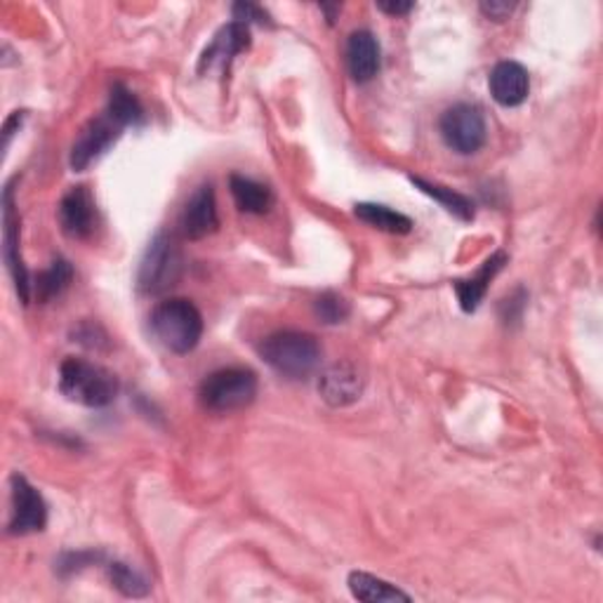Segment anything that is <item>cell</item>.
Wrapping results in <instances>:
<instances>
[{
	"label": "cell",
	"instance_id": "cell-1",
	"mask_svg": "<svg viewBox=\"0 0 603 603\" xmlns=\"http://www.w3.org/2000/svg\"><path fill=\"white\" fill-rule=\"evenodd\" d=\"M262 361L291 380H305L321 364V344L309 333L299 330H281L260 344Z\"/></svg>",
	"mask_w": 603,
	"mask_h": 603
},
{
	"label": "cell",
	"instance_id": "cell-2",
	"mask_svg": "<svg viewBox=\"0 0 603 603\" xmlns=\"http://www.w3.org/2000/svg\"><path fill=\"white\" fill-rule=\"evenodd\" d=\"M60 392L85 408H104L119 396V380L111 370L85 361V358H66L60 366Z\"/></svg>",
	"mask_w": 603,
	"mask_h": 603
},
{
	"label": "cell",
	"instance_id": "cell-3",
	"mask_svg": "<svg viewBox=\"0 0 603 603\" xmlns=\"http://www.w3.org/2000/svg\"><path fill=\"white\" fill-rule=\"evenodd\" d=\"M151 330L168 352L189 354L198 347L200 335H204V316L192 299L172 297L153 309Z\"/></svg>",
	"mask_w": 603,
	"mask_h": 603
},
{
	"label": "cell",
	"instance_id": "cell-4",
	"mask_svg": "<svg viewBox=\"0 0 603 603\" xmlns=\"http://www.w3.org/2000/svg\"><path fill=\"white\" fill-rule=\"evenodd\" d=\"M257 396V376L248 368L214 370L200 382L198 401L212 413H234L250 406Z\"/></svg>",
	"mask_w": 603,
	"mask_h": 603
},
{
	"label": "cell",
	"instance_id": "cell-5",
	"mask_svg": "<svg viewBox=\"0 0 603 603\" xmlns=\"http://www.w3.org/2000/svg\"><path fill=\"white\" fill-rule=\"evenodd\" d=\"M182 274V255L177 243L168 234H158L141 255L137 269V288L147 295H158L175 285Z\"/></svg>",
	"mask_w": 603,
	"mask_h": 603
},
{
	"label": "cell",
	"instance_id": "cell-6",
	"mask_svg": "<svg viewBox=\"0 0 603 603\" xmlns=\"http://www.w3.org/2000/svg\"><path fill=\"white\" fill-rule=\"evenodd\" d=\"M439 131L443 141H446V147L463 156L477 153L485 145L488 137L483 113L473 104H455L443 111Z\"/></svg>",
	"mask_w": 603,
	"mask_h": 603
},
{
	"label": "cell",
	"instance_id": "cell-7",
	"mask_svg": "<svg viewBox=\"0 0 603 603\" xmlns=\"http://www.w3.org/2000/svg\"><path fill=\"white\" fill-rule=\"evenodd\" d=\"M3 257L10 276L14 281V291H17V297L22 305H28L32 302L34 293V283L28 279V271L22 262V250H20V214L17 208H14V189L12 182L5 186L3 192Z\"/></svg>",
	"mask_w": 603,
	"mask_h": 603
},
{
	"label": "cell",
	"instance_id": "cell-8",
	"mask_svg": "<svg viewBox=\"0 0 603 603\" xmlns=\"http://www.w3.org/2000/svg\"><path fill=\"white\" fill-rule=\"evenodd\" d=\"M48 524L46 500L22 473L12 477V519L8 530L12 536L38 533Z\"/></svg>",
	"mask_w": 603,
	"mask_h": 603
},
{
	"label": "cell",
	"instance_id": "cell-9",
	"mask_svg": "<svg viewBox=\"0 0 603 603\" xmlns=\"http://www.w3.org/2000/svg\"><path fill=\"white\" fill-rule=\"evenodd\" d=\"M121 131L123 125L113 121L109 113L90 121L74 141V149H71V168L76 172L90 168L99 156H104L113 147V141L121 137Z\"/></svg>",
	"mask_w": 603,
	"mask_h": 603
},
{
	"label": "cell",
	"instance_id": "cell-10",
	"mask_svg": "<svg viewBox=\"0 0 603 603\" xmlns=\"http://www.w3.org/2000/svg\"><path fill=\"white\" fill-rule=\"evenodd\" d=\"M364 376L358 372L354 364H333L325 368L319 378V394L328 406L333 408H347L356 404L364 394Z\"/></svg>",
	"mask_w": 603,
	"mask_h": 603
},
{
	"label": "cell",
	"instance_id": "cell-11",
	"mask_svg": "<svg viewBox=\"0 0 603 603\" xmlns=\"http://www.w3.org/2000/svg\"><path fill=\"white\" fill-rule=\"evenodd\" d=\"M180 226H182L184 236L189 241H200V238L218 232V226H220L218 198H214V189L210 184L198 186L194 196L186 200Z\"/></svg>",
	"mask_w": 603,
	"mask_h": 603
},
{
	"label": "cell",
	"instance_id": "cell-12",
	"mask_svg": "<svg viewBox=\"0 0 603 603\" xmlns=\"http://www.w3.org/2000/svg\"><path fill=\"white\" fill-rule=\"evenodd\" d=\"M250 48V26L243 22H232L220 28V34L206 48L204 57L198 62V74L204 76L210 69L220 66L222 71L229 69L236 54L246 52Z\"/></svg>",
	"mask_w": 603,
	"mask_h": 603
},
{
	"label": "cell",
	"instance_id": "cell-13",
	"mask_svg": "<svg viewBox=\"0 0 603 603\" xmlns=\"http://www.w3.org/2000/svg\"><path fill=\"white\" fill-rule=\"evenodd\" d=\"M60 224L69 238L83 241L95 232L97 208L93 194L85 186H74L60 204Z\"/></svg>",
	"mask_w": 603,
	"mask_h": 603
},
{
	"label": "cell",
	"instance_id": "cell-14",
	"mask_svg": "<svg viewBox=\"0 0 603 603\" xmlns=\"http://www.w3.org/2000/svg\"><path fill=\"white\" fill-rule=\"evenodd\" d=\"M488 88L500 107H521L528 93H530V76L524 64L519 62H500L491 71V78H488Z\"/></svg>",
	"mask_w": 603,
	"mask_h": 603
},
{
	"label": "cell",
	"instance_id": "cell-15",
	"mask_svg": "<svg viewBox=\"0 0 603 603\" xmlns=\"http://www.w3.org/2000/svg\"><path fill=\"white\" fill-rule=\"evenodd\" d=\"M380 42L366 28L354 32L347 40V66L356 83H368L380 71Z\"/></svg>",
	"mask_w": 603,
	"mask_h": 603
},
{
	"label": "cell",
	"instance_id": "cell-16",
	"mask_svg": "<svg viewBox=\"0 0 603 603\" xmlns=\"http://www.w3.org/2000/svg\"><path fill=\"white\" fill-rule=\"evenodd\" d=\"M505 264H507V255L495 253L493 257H488V260L481 264V269L477 271V274L465 279V281L453 283V288L457 293L459 307H463V311L471 313V311L479 309V305L488 293V285H491V281L500 274L502 267H505Z\"/></svg>",
	"mask_w": 603,
	"mask_h": 603
},
{
	"label": "cell",
	"instance_id": "cell-17",
	"mask_svg": "<svg viewBox=\"0 0 603 603\" xmlns=\"http://www.w3.org/2000/svg\"><path fill=\"white\" fill-rule=\"evenodd\" d=\"M349 592L354 599L366 601V603H384V601H410L406 592H401L396 584L386 582L382 578L370 576V573L364 570H354L349 573Z\"/></svg>",
	"mask_w": 603,
	"mask_h": 603
},
{
	"label": "cell",
	"instance_id": "cell-18",
	"mask_svg": "<svg viewBox=\"0 0 603 603\" xmlns=\"http://www.w3.org/2000/svg\"><path fill=\"white\" fill-rule=\"evenodd\" d=\"M229 189H232V196L241 212L264 214L269 212L271 206H274V194H271L269 186L255 182L250 177L232 175L229 177Z\"/></svg>",
	"mask_w": 603,
	"mask_h": 603
},
{
	"label": "cell",
	"instance_id": "cell-19",
	"mask_svg": "<svg viewBox=\"0 0 603 603\" xmlns=\"http://www.w3.org/2000/svg\"><path fill=\"white\" fill-rule=\"evenodd\" d=\"M410 182L415 186H418V189L422 194H427L429 198H434L441 208H446V212L455 214L457 220H463V222L473 220V204H471V198H467L465 194L453 192L451 186H441L436 182H427L422 177H410Z\"/></svg>",
	"mask_w": 603,
	"mask_h": 603
},
{
	"label": "cell",
	"instance_id": "cell-20",
	"mask_svg": "<svg viewBox=\"0 0 603 603\" xmlns=\"http://www.w3.org/2000/svg\"><path fill=\"white\" fill-rule=\"evenodd\" d=\"M354 212L358 220L386 234H408L413 229V220L406 218L404 212H396L380 204H358Z\"/></svg>",
	"mask_w": 603,
	"mask_h": 603
},
{
	"label": "cell",
	"instance_id": "cell-21",
	"mask_svg": "<svg viewBox=\"0 0 603 603\" xmlns=\"http://www.w3.org/2000/svg\"><path fill=\"white\" fill-rule=\"evenodd\" d=\"M107 113L119 125H123V127L139 125L141 121H145V109H141L139 99L131 90H127L125 85H121V83H116L111 88Z\"/></svg>",
	"mask_w": 603,
	"mask_h": 603
},
{
	"label": "cell",
	"instance_id": "cell-22",
	"mask_svg": "<svg viewBox=\"0 0 603 603\" xmlns=\"http://www.w3.org/2000/svg\"><path fill=\"white\" fill-rule=\"evenodd\" d=\"M71 279H74V269H71V264L66 260H54L50 264V269L42 271V274H38L36 283H34V293L38 297V302H50L54 297H60L66 288Z\"/></svg>",
	"mask_w": 603,
	"mask_h": 603
},
{
	"label": "cell",
	"instance_id": "cell-23",
	"mask_svg": "<svg viewBox=\"0 0 603 603\" xmlns=\"http://www.w3.org/2000/svg\"><path fill=\"white\" fill-rule=\"evenodd\" d=\"M109 576H111V582L116 590L125 596H147L149 594V582L139 576L137 570H133L131 566L125 564H111L109 566Z\"/></svg>",
	"mask_w": 603,
	"mask_h": 603
},
{
	"label": "cell",
	"instance_id": "cell-24",
	"mask_svg": "<svg viewBox=\"0 0 603 603\" xmlns=\"http://www.w3.org/2000/svg\"><path fill=\"white\" fill-rule=\"evenodd\" d=\"M313 311L316 316H319V319L328 325H333V323H342L344 319H347L352 307H349V302L344 299L342 295L337 293H323L319 299L313 302Z\"/></svg>",
	"mask_w": 603,
	"mask_h": 603
},
{
	"label": "cell",
	"instance_id": "cell-25",
	"mask_svg": "<svg viewBox=\"0 0 603 603\" xmlns=\"http://www.w3.org/2000/svg\"><path fill=\"white\" fill-rule=\"evenodd\" d=\"M271 17L269 14L262 10V8H257L253 3H236L234 5V22H243V24H271L269 22Z\"/></svg>",
	"mask_w": 603,
	"mask_h": 603
},
{
	"label": "cell",
	"instance_id": "cell-26",
	"mask_svg": "<svg viewBox=\"0 0 603 603\" xmlns=\"http://www.w3.org/2000/svg\"><path fill=\"white\" fill-rule=\"evenodd\" d=\"M514 10H516V3H507V0H491V3H481V12L493 22L509 20Z\"/></svg>",
	"mask_w": 603,
	"mask_h": 603
},
{
	"label": "cell",
	"instance_id": "cell-27",
	"mask_svg": "<svg viewBox=\"0 0 603 603\" xmlns=\"http://www.w3.org/2000/svg\"><path fill=\"white\" fill-rule=\"evenodd\" d=\"M24 116H26L24 111H14L12 116L5 121V125H3V149H8V147H10L12 135H14V133H20V127H22Z\"/></svg>",
	"mask_w": 603,
	"mask_h": 603
},
{
	"label": "cell",
	"instance_id": "cell-28",
	"mask_svg": "<svg viewBox=\"0 0 603 603\" xmlns=\"http://www.w3.org/2000/svg\"><path fill=\"white\" fill-rule=\"evenodd\" d=\"M415 5L413 3H378V10L392 14V17H401V14H408Z\"/></svg>",
	"mask_w": 603,
	"mask_h": 603
},
{
	"label": "cell",
	"instance_id": "cell-29",
	"mask_svg": "<svg viewBox=\"0 0 603 603\" xmlns=\"http://www.w3.org/2000/svg\"><path fill=\"white\" fill-rule=\"evenodd\" d=\"M321 10L328 14V22L333 24V22H335V14L340 12V5H333V8H330V5H321Z\"/></svg>",
	"mask_w": 603,
	"mask_h": 603
}]
</instances>
